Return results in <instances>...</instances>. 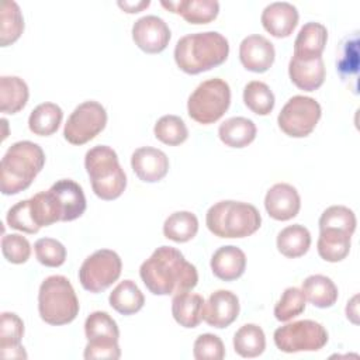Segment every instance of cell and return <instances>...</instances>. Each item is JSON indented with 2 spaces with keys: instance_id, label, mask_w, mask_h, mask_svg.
<instances>
[{
  "instance_id": "6da1fadb",
  "label": "cell",
  "mask_w": 360,
  "mask_h": 360,
  "mask_svg": "<svg viewBox=\"0 0 360 360\" xmlns=\"http://www.w3.org/2000/svg\"><path fill=\"white\" fill-rule=\"evenodd\" d=\"M145 287L153 295H176L191 291L198 283L194 264L173 246L158 248L139 267Z\"/></svg>"
},
{
  "instance_id": "7a4b0ae2",
  "label": "cell",
  "mask_w": 360,
  "mask_h": 360,
  "mask_svg": "<svg viewBox=\"0 0 360 360\" xmlns=\"http://www.w3.org/2000/svg\"><path fill=\"white\" fill-rule=\"evenodd\" d=\"M229 55L228 39L217 32H195L181 37L174 46L176 65L187 75H198L222 65Z\"/></svg>"
},
{
  "instance_id": "3957f363",
  "label": "cell",
  "mask_w": 360,
  "mask_h": 360,
  "mask_svg": "<svg viewBox=\"0 0 360 360\" xmlns=\"http://www.w3.org/2000/svg\"><path fill=\"white\" fill-rule=\"evenodd\" d=\"M45 165L42 148L31 141H18L4 153L0 169V188L4 195L27 190Z\"/></svg>"
},
{
  "instance_id": "277c9868",
  "label": "cell",
  "mask_w": 360,
  "mask_h": 360,
  "mask_svg": "<svg viewBox=\"0 0 360 360\" xmlns=\"http://www.w3.org/2000/svg\"><path fill=\"white\" fill-rule=\"evenodd\" d=\"M205 224L218 238H248L260 228L262 217L249 202L224 200L208 208Z\"/></svg>"
},
{
  "instance_id": "5b68a950",
  "label": "cell",
  "mask_w": 360,
  "mask_h": 360,
  "mask_svg": "<svg viewBox=\"0 0 360 360\" xmlns=\"http://www.w3.org/2000/svg\"><path fill=\"white\" fill-rule=\"evenodd\" d=\"M84 167L93 193L105 201L118 198L127 187V176L117 152L107 145H97L86 152Z\"/></svg>"
},
{
  "instance_id": "8992f818",
  "label": "cell",
  "mask_w": 360,
  "mask_h": 360,
  "mask_svg": "<svg viewBox=\"0 0 360 360\" xmlns=\"http://www.w3.org/2000/svg\"><path fill=\"white\" fill-rule=\"evenodd\" d=\"M79 300L73 285L65 276L46 277L38 291V312L45 323L59 326L75 321Z\"/></svg>"
},
{
  "instance_id": "52a82bcc",
  "label": "cell",
  "mask_w": 360,
  "mask_h": 360,
  "mask_svg": "<svg viewBox=\"0 0 360 360\" xmlns=\"http://www.w3.org/2000/svg\"><path fill=\"white\" fill-rule=\"evenodd\" d=\"M231 87L219 77L200 83L190 94L187 111L191 120L198 124L210 125L217 122L229 108Z\"/></svg>"
},
{
  "instance_id": "ba28073f",
  "label": "cell",
  "mask_w": 360,
  "mask_h": 360,
  "mask_svg": "<svg viewBox=\"0 0 360 360\" xmlns=\"http://www.w3.org/2000/svg\"><path fill=\"white\" fill-rule=\"evenodd\" d=\"M274 343L280 352H318L329 340L328 330L319 322L302 319L280 326L274 330Z\"/></svg>"
},
{
  "instance_id": "9c48e42d",
  "label": "cell",
  "mask_w": 360,
  "mask_h": 360,
  "mask_svg": "<svg viewBox=\"0 0 360 360\" xmlns=\"http://www.w3.org/2000/svg\"><path fill=\"white\" fill-rule=\"evenodd\" d=\"M122 270V262L117 252L100 249L84 259L79 269V281L86 291L93 294L107 290L115 283Z\"/></svg>"
},
{
  "instance_id": "30bf717a",
  "label": "cell",
  "mask_w": 360,
  "mask_h": 360,
  "mask_svg": "<svg viewBox=\"0 0 360 360\" xmlns=\"http://www.w3.org/2000/svg\"><path fill=\"white\" fill-rule=\"evenodd\" d=\"M322 115L319 103L308 96H294L281 108L277 124L291 138H305L316 127Z\"/></svg>"
},
{
  "instance_id": "8fae6325",
  "label": "cell",
  "mask_w": 360,
  "mask_h": 360,
  "mask_svg": "<svg viewBox=\"0 0 360 360\" xmlns=\"http://www.w3.org/2000/svg\"><path fill=\"white\" fill-rule=\"evenodd\" d=\"M105 108L98 101L89 100L70 112L63 128V138L72 145H84L94 139L105 128Z\"/></svg>"
},
{
  "instance_id": "7c38bea8",
  "label": "cell",
  "mask_w": 360,
  "mask_h": 360,
  "mask_svg": "<svg viewBox=\"0 0 360 360\" xmlns=\"http://www.w3.org/2000/svg\"><path fill=\"white\" fill-rule=\"evenodd\" d=\"M170 37L169 25L158 15H143L132 25V39L146 53H160L165 51Z\"/></svg>"
},
{
  "instance_id": "4fadbf2b",
  "label": "cell",
  "mask_w": 360,
  "mask_h": 360,
  "mask_svg": "<svg viewBox=\"0 0 360 360\" xmlns=\"http://www.w3.org/2000/svg\"><path fill=\"white\" fill-rule=\"evenodd\" d=\"M59 214V221L77 219L86 211V197L80 184L70 179L58 180L48 190Z\"/></svg>"
},
{
  "instance_id": "5bb4252c",
  "label": "cell",
  "mask_w": 360,
  "mask_h": 360,
  "mask_svg": "<svg viewBox=\"0 0 360 360\" xmlns=\"http://www.w3.org/2000/svg\"><path fill=\"white\" fill-rule=\"evenodd\" d=\"M276 51L273 44L263 35L252 34L242 39L239 45V59L242 66L255 73H263L274 63Z\"/></svg>"
},
{
  "instance_id": "9a60e30c",
  "label": "cell",
  "mask_w": 360,
  "mask_h": 360,
  "mask_svg": "<svg viewBox=\"0 0 360 360\" xmlns=\"http://www.w3.org/2000/svg\"><path fill=\"white\" fill-rule=\"evenodd\" d=\"M239 309V298L235 292L229 290H217L204 304L202 319L210 326L222 329L236 321Z\"/></svg>"
},
{
  "instance_id": "2e32d148",
  "label": "cell",
  "mask_w": 360,
  "mask_h": 360,
  "mask_svg": "<svg viewBox=\"0 0 360 360\" xmlns=\"http://www.w3.org/2000/svg\"><path fill=\"white\" fill-rule=\"evenodd\" d=\"M131 167L136 177L145 183L160 181L169 172V158L158 148L142 146L134 150Z\"/></svg>"
},
{
  "instance_id": "e0dca14e",
  "label": "cell",
  "mask_w": 360,
  "mask_h": 360,
  "mask_svg": "<svg viewBox=\"0 0 360 360\" xmlns=\"http://www.w3.org/2000/svg\"><path fill=\"white\" fill-rule=\"evenodd\" d=\"M264 208L273 219L288 221L300 212L301 198L297 188L291 184L277 183L266 193Z\"/></svg>"
},
{
  "instance_id": "ac0fdd59",
  "label": "cell",
  "mask_w": 360,
  "mask_h": 360,
  "mask_svg": "<svg viewBox=\"0 0 360 360\" xmlns=\"http://www.w3.org/2000/svg\"><path fill=\"white\" fill-rule=\"evenodd\" d=\"M298 10L287 1H274L262 11V25L274 38H287L298 24Z\"/></svg>"
},
{
  "instance_id": "d6986e66",
  "label": "cell",
  "mask_w": 360,
  "mask_h": 360,
  "mask_svg": "<svg viewBox=\"0 0 360 360\" xmlns=\"http://www.w3.org/2000/svg\"><path fill=\"white\" fill-rule=\"evenodd\" d=\"M288 76L290 80L304 91H315L318 90L326 76L325 63L322 56L315 59H300L291 56L288 63Z\"/></svg>"
},
{
  "instance_id": "ffe728a7",
  "label": "cell",
  "mask_w": 360,
  "mask_h": 360,
  "mask_svg": "<svg viewBox=\"0 0 360 360\" xmlns=\"http://www.w3.org/2000/svg\"><path fill=\"white\" fill-rule=\"evenodd\" d=\"M210 266L217 278L222 281H233L245 273L246 256L238 246H221L214 252Z\"/></svg>"
},
{
  "instance_id": "44dd1931",
  "label": "cell",
  "mask_w": 360,
  "mask_h": 360,
  "mask_svg": "<svg viewBox=\"0 0 360 360\" xmlns=\"http://www.w3.org/2000/svg\"><path fill=\"white\" fill-rule=\"evenodd\" d=\"M24 322L14 312H3L0 318V352L3 359H27L21 346Z\"/></svg>"
},
{
  "instance_id": "7402d4cb",
  "label": "cell",
  "mask_w": 360,
  "mask_h": 360,
  "mask_svg": "<svg viewBox=\"0 0 360 360\" xmlns=\"http://www.w3.org/2000/svg\"><path fill=\"white\" fill-rule=\"evenodd\" d=\"M328 41V30L323 24L309 21L301 27L294 41L292 56L300 59L319 58Z\"/></svg>"
},
{
  "instance_id": "603a6c76",
  "label": "cell",
  "mask_w": 360,
  "mask_h": 360,
  "mask_svg": "<svg viewBox=\"0 0 360 360\" xmlns=\"http://www.w3.org/2000/svg\"><path fill=\"white\" fill-rule=\"evenodd\" d=\"M160 4L174 14H180L190 24H208L219 13V3L215 0H177L160 1Z\"/></svg>"
},
{
  "instance_id": "cb8c5ba5",
  "label": "cell",
  "mask_w": 360,
  "mask_h": 360,
  "mask_svg": "<svg viewBox=\"0 0 360 360\" xmlns=\"http://www.w3.org/2000/svg\"><path fill=\"white\" fill-rule=\"evenodd\" d=\"M204 298L195 292H180L172 300V315L183 328H195L202 321Z\"/></svg>"
},
{
  "instance_id": "d4e9b609",
  "label": "cell",
  "mask_w": 360,
  "mask_h": 360,
  "mask_svg": "<svg viewBox=\"0 0 360 360\" xmlns=\"http://www.w3.org/2000/svg\"><path fill=\"white\" fill-rule=\"evenodd\" d=\"M350 246H352L350 233L336 228L319 229L316 249H318V255L325 262H329V263L342 262L349 255Z\"/></svg>"
},
{
  "instance_id": "484cf974",
  "label": "cell",
  "mask_w": 360,
  "mask_h": 360,
  "mask_svg": "<svg viewBox=\"0 0 360 360\" xmlns=\"http://www.w3.org/2000/svg\"><path fill=\"white\" fill-rule=\"evenodd\" d=\"M256 125L246 117H232L225 120L218 128V136L229 148H245L256 138Z\"/></svg>"
},
{
  "instance_id": "4316f807",
  "label": "cell",
  "mask_w": 360,
  "mask_h": 360,
  "mask_svg": "<svg viewBox=\"0 0 360 360\" xmlns=\"http://www.w3.org/2000/svg\"><path fill=\"white\" fill-rule=\"evenodd\" d=\"M30 97L27 83L18 76L0 77V110L4 114L21 111Z\"/></svg>"
},
{
  "instance_id": "83f0119b",
  "label": "cell",
  "mask_w": 360,
  "mask_h": 360,
  "mask_svg": "<svg viewBox=\"0 0 360 360\" xmlns=\"http://www.w3.org/2000/svg\"><path fill=\"white\" fill-rule=\"evenodd\" d=\"M302 292L316 308H330L338 301L336 284L323 274L308 276L302 281Z\"/></svg>"
},
{
  "instance_id": "f1b7e54d",
  "label": "cell",
  "mask_w": 360,
  "mask_h": 360,
  "mask_svg": "<svg viewBox=\"0 0 360 360\" xmlns=\"http://www.w3.org/2000/svg\"><path fill=\"white\" fill-rule=\"evenodd\" d=\"M276 245L283 256L288 259L301 257L311 246V233L304 225H288L278 232Z\"/></svg>"
},
{
  "instance_id": "f546056e",
  "label": "cell",
  "mask_w": 360,
  "mask_h": 360,
  "mask_svg": "<svg viewBox=\"0 0 360 360\" xmlns=\"http://www.w3.org/2000/svg\"><path fill=\"white\" fill-rule=\"evenodd\" d=\"M108 302L118 314L134 315L142 309L145 297L135 281L124 280L110 292Z\"/></svg>"
},
{
  "instance_id": "4dcf8cb0",
  "label": "cell",
  "mask_w": 360,
  "mask_h": 360,
  "mask_svg": "<svg viewBox=\"0 0 360 360\" xmlns=\"http://www.w3.org/2000/svg\"><path fill=\"white\" fill-rule=\"evenodd\" d=\"M63 111L55 103L38 104L28 117V128L34 135L49 136L55 134L62 122Z\"/></svg>"
},
{
  "instance_id": "1f68e13d",
  "label": "cell",
  "mask_w": 360,
  "mask_h": 360,
  "mask_svg": "<svg viewBox=\"0 0 360 360\" xmlns=\"http://www.w3.org/2000/svg\"><path fill=\"white\" fill-rule=\"evenodd\" d=\"M198 232V219L195 214L190 211H176L170 214L163 224L165 238L184 243L191 240Z\"/></svg>"
},
{
  "instance_id": "d6a6232c",
  "label": "cell",
  "mask_w": 360,
  "mask_h": 360,
  "mask_svg": "<svg viewBox=\"0 0 360 360\" xmlns=\"http://www.w3.org/2000/svg\"><path fill=\"white\" fill-rule=\"evenodd\" d=\"M235 352L246 359L260 356L266 349V336L263 329L256 323H246L240 326L233 335Z\"/></svg>"
},
{
  "instance_id": "836d02e7",
  "label": "cell",
  "mask_w": 360,
  "mask_h": 360,
  "mask_svg": "<svg viewBox=\"0 0 360 360\" xmlns=\"http://www.w3.org/2000/svg\"><path fill=\"white\" fill-rule=\"evenodd\" d=\"M24 31V18L15 1L4 0L0 8V45L14 44Z\"/></svg>"
},
{
  "instance_id": "e575fe53",
  "label": "cell",
  "mask_w": 360,
  "mask_h": 360,
  "mask_svg": "<svg viewBox=\"0 0 360 360\" xmlns=\"http://www.w3.org/2000/svg\"><path fill=\"white\" fill-rule=\"evenodd\" d=\"M243 103L252 112L257 115H267L273 111L276 98L266 83L252 80L243 89Z\"/></svg>"
},
{
  "instance_id": "d590c367",
  "label": "cell",
  "mask_w": 360,
  "mask_h": 360,
  "mask_svg": "<svg viewBox=\"0 0 360 360\" xmlns=\"http://www.w3.org/2000/svg\"><path fill=\"white\" fill-rule=\"evenodd\" d=\"M153 134L158 141L169 146H177L188 138L186 122L179 115L173 114L160 117L153 127Z\"/></svg>"
},
{
  "instance_id": "8d00e7d4",
  "label": "cell",
  "mask_w": 360,
  "mask_h": 360,
  "mask_svg": "<svg viewBox=\"0 0 360 360\" xmlns=\"http://www.w3.org/2000/svg\"><path fill=\"white\" fill-rule=\"evenodd\" d=\"M84 335L87 340L114 339L118 340L120 329L112 316L104 311L91 312L84 321Z\"/></svg>"
},
{
  "instance_id": "74e56055",
  "label": "cell",
  "mask_w": 360,
  "mask_h": 360,
  "mask_svg": "<svg viewBox=\"0 0 360 360\" xmlns=\"http://www.w3.org/2000/svg\"><path fill=\"white\" fill-rule=\"evenodd\" d=\"M305 295L297 287H288L281 294L274 307V316L280 322H287L305 311Z\"/></svg>"
},
{
  "instance_id": "f35d334b",
  "label": "cell",
  "mask_w": 360,
  "mask_h": 360,
  "mask_svg": "<svg viewBox=\"0 0 360 360\" xmlns=\"http://www.w3.org/2000/svg\"><path fill=\"white\" fill-rule=\"evenodd\" d=\"M6 221L10 228L25 232V233H37L41 229L35 219L31 198L22 200V201H18L17 204H14L7 211Z\"/></svg>"
},
{
  "instance_id": "ab89813d",
  "label": "cell",
  "mask_w": 360,
  "mask_h": 360,
  "mask_svg": "<svg viewBox=\"0 0 360 360\" xmlns=\"http://www.w3.org/2000/svg\"><path fill=\"white\" fill-rule=\"evenodd\" d=\"M318 225H319V229L336 228L353 235L356 231L357 221H356L354 212L350 208L345 205H332V207H328L321 214Z\"/></svg>"
},
{
  "instance_id": "60d3db41",
  "label": "cell",
  "mask_w": 360,
  "mask_h": 360,
  "mask_svg": "<svg viewBox=\"0 0 360 360\" xmlns=\"http://www.w3.org/2000/svg\"><path fill=\"white\" fill-rule=\"evenodd\" d=\"M37 260L46 267H59L66 260V248L53 238H41L34 243Z\"/></svg>"
},
{
  "instance_id": "b9f144b4",
  "label": "cell",
  "mask_w": 360,
  "mask_h": 360,
  "mask_svg": "<svg viewBox=\"0 0 360 360\" xmlns=\"http://www.w3.org/2000/svg\"><path fill=\"white\" fill-rule=\"evenodd\" d=\"M1 252L7 262L22 264L31 256V245L25 236L20 233H8L1 238Z\"/></svg>"
},
{
  "instance_id": "7bdbcfd3",
  "label": "cell",
  "mask_w": 360,
  "mask_h": 360,
  "mask_svg": "<svg viewBox=\"0 0 360 360\" xmlns=\"http://www.w3.org/2000/svg\"><path fill=\"white\" fill-rule=\"evenodd\" d=\"M193 356L197 360H222L225 357V346L219 336L202 333L194 342Z\"/></svg>"
},
{
  "instance_id": "ee69618b",
  "label": "cell",
  "mask_w": 360,
  "mask_h": 360,
  "mask_svg": "<svg viewBox=\"0 0 360 360\" xmlns=\"http://www.w3.org/2000/svg\"><path fill=\"white\" fill-rule=\"evenodd\" d=\"M84 359H107V360H117L121 357V349L118 340L114 339H93L89 340L84 347Z\"/></svg>"
},
{
  "instance_id": "f6af8a7d",
  "label": "cell",
  "mask_w": 360,
  "mask_h": 360,
  "mask_svg": "<svg viewBox=\"0 0 360 360\" xmlns=\"http://www.w3.org/2000/svg\"><path fill=\"white\" fill-rule=\"evenodd\" d=\"M118 7L121 10H124L125 13H129V14H134V13H139L142 11L143 8L149 7L150 1L149 0H139V1H118L117 3Z\"/></svg>"
},
{
  "instance_id": "bcb514c9",
  "label": "cell",
  "mask_w": 360,
  "mask_h": 360,
  "mask_svg": "<svg viewBox=\"0 0 360 360\" xmlns=\"http://www.w3.org/2000/svg\"><path fill=\"white\" fill-rule=\"evenodd\" d=\"M359 295L356 294L346 305V316L347 319H350L353 323H359V304H357Z\"/></svg>"
}]
</instances>
